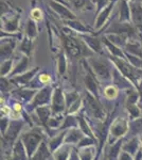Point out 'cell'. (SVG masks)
Listing matches in <instances>:
<instances>
[{
  "instance_id": "obj_37",
  "label": "cell",
  "mask_w": 142,
  "mask_h": 160,
  "mask_svg": "<svg viewBox=\"0 0 142 160\" xmlns=\"http://www.w3.org/2000/svg\"><path fill=\"white\" fill-rule=\"evenodd\" d=\"M25 37H28L31 40L34 41L38 37V29L37 24L33 19H29L27 22V29H25Z\"/></svg>"
},
{
  "instance_id": "obj_34",
  "label": "cell",
  "mask_w": 142,
  "mask_h": 160,
  "mask_svg": "<svg viewBox=\"0 0 142 160\" xmlns=\"http://www.w3.org/2000/svg\"><path fill=\"white\" fill-rule=\"evenodd\" d=\"M79 127V118L77 114L76 115H65V120L63 122V125L61 127V130H68L71 128Z\"/></svg>"
},
{
  "instance_id": "obj_29",
  "label": "cell",
  "mask_w": 142,
  "mask_h": 160,
  "mask_svg": "<svg viewBox=\"0 0 142 160\" xmlns=\"http://www.w3.org/2000/svg\"><path fill=\"white\" fill-rule=\"evenodd\" d=\"M66 133H67V130H62V132H59L58 135H55L49 139L48 145H49V148H50V151L52 154L55 151H57V149L64 144Z\"/></svg>"
},
{
  "instance_id": "obj_53",
  "label": "cell",
  "mask_w": 142,
  "mask_h": 160,
  "mask_svg": "<svg viewBox=\"0 0 142 160\" xmlns=\"http://www.w3.org/2000/svg\"><path fill=\"white\" fill-rule=\"evenodd\" d=\"M101 160H109V159H108L107 155H106V154H105V155H104V156H103V157H102V158H101Z\"/></svg>"
},
{
  "instance_id": "obj_3",
  "label": "cell",
  "mask_w": 142,
  "mask_h": 160,
  "mask_svg": "<svg viewBox=\"0 0 142 160\" xmlns=\"http://www.w3.org/2000/svg\"><path fill=\"white\" fill-rule=\"evenodd\" d=\"M83 99L85 112L89 118H94V121H99V122H105L107 120V112L104 106L101 104L100 98H97L91 93L86 91Z\"/></svg>"
},
{
  "instance_id": "obj_15",
  "label": "cell",
  "mask_w": 142,
  "mask_h": 160,
  "mask_svg": "<svg viewBox=\"0 0 142 160\" xmlns=\"http://www.w3.org/2000/svg\"><path fill=\"white\" fill-rule=\"evenodd\" d=\"M82 40L84 41L85 44L88 46V48L94 53H103V47H102V40H100L97 37V34H79Z\"/></svg>"
},
{
  "instance_id": "obj_10",
  "label": "cell",
  "mask_w": 142,
  "mask_h": 160,
  "mask_svg": "<svg viewBox=\"0 0 142 160\" xmlns=\"http://www.w3.org/2000/svg\"><path fill=\"white\" fill-rule=\"evenodd\" d=\"M37 92H38V90L28 89V88H19L18 90L12 91V96L14 97L17 102H21L22 105L28 106L33 102V99H34Z\"/></svg>"
},
{
  "instance_id": "obj_38",
  "label": "cell",
  "mask_w": 142,
  "mask_h": 160,
  "mask_svg": "<svg viewBox=\"0 0 142 160\" xmlns=\"http://www.w3.org/2000/svg\"><path fill=\"white\" fill-rule=\"evenodd\" d=\"M103 95L107 100H113L118 97L119 95V89L115 84H108L103 89Z\"/></svg>"
},
{
  "instance_id": "obj_31",
  "label": "cell",
  "mask_w": 142,
  "mask_h": 160,
  "mask_svg": "<svg viewBox=\"0 0 142 160\" xmlns=\"http://www.w3.org/2000/svg\"><path fill=\"white\" fill-rule=\"evenodd\" d=\"M97 146H87V148H77L80 160H95Z\"/></svg>"
},
{
  "instance_id": "obj_42",
  "label": "cell",
  "mask_w": 142,
  "mask_h": 160,
  "mask_svg": "<svg viewBox=\"0 0 142 160\" xmlns=\"http://www.w3.org/2000/svg\"><path fill=\"white\" fill-rule=\"evenodd\" d=\"M13 59H9V60L2 61L1 62V71H0V74H1V77H7L10 76V74L13 72Z\"/></svg>"
},
{
  "instance_id": "obj_28",
  "label": "cell",
  "mask_w": 142,
  "mask_h": 160,
  "mask_svg": "<svg viewBox=\"0 0 142 160\" xmlns=\"http://www.w3.org/2000/svg\"><path fill=\"white\" fill-rule=\"evenodd\" d=\"M29 64H30V57L22 56V58L20 59V61L17 63V65L14 66V69H13V72L10 74L9 78H12V77L27 73L28 68H29Z\"/></svg>"
},
{
  "instance_id": "obj_46",
  "label": "cell",
  "mask_w": 142,
  "mask_h": 160,
  "mask_svg": "<svg viewBox=\"0 0 142 160\" xmlns=\"http://www.w3.org/2000/svg\"><path fill=\"white\" fill-rule=\"evenodd\" d=\"M10 123H11V118L9 117H1V137L7 133L10 127Z\"/></svg>"
},
{
  "instance_id": "obj_48",
  "label": "cell",
  "mask_w": 142,
  "mask_h": 160,
  "mask_svg": "<svg viewBox=\"0 0 142 160\" xmlns=\"http://www.w3.org/2000/svg\"><path fill=\"white\" fill-rule=\"evenodd\" d=\"M12 88V83L9 78L7 77H1V93H7L10 91Z\"/></svg>"
},
{
  "instance_id": "obj_30",
  "label": "cell",
  "mask_w": 142,
  "mask_h": 160,
  "mask_svg": "<svg viewBox=\"0 0 142 160\" xmlns=\"http://www.w3.org/2000/svg\"><path fill=\"white\" fill-rule=\"evenodd\" d=\"M52 155L50 148H49L48 142L44 140L40 143L39 148H37V151L35 152V154L33 155V157L30 160H48L49 157Z\"/></svg>"
},
{
  "instance_id": "obj_23",
  "label": "cell",
  "mask_w": 142,
  "mask_h": 160,
  "mask_svg": "<svg viewBox=\"0 0 142 160\" xmlns=\"http://www.w3.org/2000/svg\"><path fill=\"white\" fill-rule=\"evenodd\" d=\"M119 22H123V24H131V11L128 0H121L120 12H119Z\"/></svg>"
},
{
  "instance_id": "obj_43",
  "label": "cell",
  "mask_w": 142,
  "mask_h": 160,
  "mask_svg": "<svg viewBox=\"0 0 142 160\" xmlns=\"http://www.w3.org/2000/svg\"><path fill=\"white\" fill-rule=\"evenodd\" d=\"M79 98H81L80 94L76 91H67L65 92V99H66V110L70 106H72Z\"/></svg>"
},
{
  "instance_id": "obj_19",
  "label": "cell",
  "mask_w": 142,
  "mask_h": 160,
  "mask_svg": "<svg viewBox=\"0 0 142 160\" xmlns=\"http://www.w3.org/2000/svg\"><path fill=\"white\" fill-rule=\"evenodd\" d=\"M7 160H30L29 156L27 154V149H25L24 143L20 140V138L14 144L11 153L9 154Z\"/></svg>"
},
{
  "instance_id": "obj_1",
  "label": "cell",
  "mask_w": 142,
  "mask_h": 160,
  "mask_svg": "<svg viewBox=\"0 0 142 160\" xmlns=\"http://www.w3.org/2000/svg\"><path fill=\"white\" fill-rule=\"evenodd\" d=\"M46 131H44L39 126H35V127H31L29 130L25 132L21 133L20 136V140L24 143L25 149H27V154L29 156V159L33 157L37 148H39L40 143L45 140Z\"/></svg>"
},
{
  "instance_id": "obj_13",
  "label": "cell",
  "mask_w": 142,
  "mask_h": 160,
  "mask_svg": "<svg viewBox=\"0 0 142 160\" xmlns=\"http://www.w3.org/2000/svg\"><path fill=\"white\" fill-rule=\"evenodd\" d=\"M117 1L118 0H112L110 3L97 15V18H95V22H94V30L100 31V30L104 29V25L106 24L108 18L110 17V13H112L113 8H115Z\"/></svg>"
},
{
  "instance_id": "obj_25",
  "label": "cell",
  "mask_w": 142,
  "mask_h": 160,
  "mask_svg": "<svg viewBox=\"0 0 142 160\" xmlns=\"http://www.w3.org/2000/svg\"><path fill=\"white\" fill-rule=\"evenodd\" d=\"M77 118H79V128L83 131L84 135L86 137H90L92 139H97V137L94 135V131L92 130L90 124L87 122V118L84 114V111H82V112H80L77 114Z\"/></svg>"
},
{
  "instance_id": "obj_9",
  "label": "cell",
  "mask_w": 142,
  "mask_h": 160,
  "mask_svg": "<svg viewBox=\"0 0 142 160\" xmlns=\"http://www.w3.org/2000/svg\"><path fill=\"white\" fill-rule=\"evenodd\" d=\"M51 110L52 115L63 114L66 113V99H65V92L62 90V88L55 87L51 100Z\"/></svg>"
},
{
  "instance_id": "obj_5",
  "label": "cell",
  "mask_w": 142,
  "mask_h": 160,
  "mask_svg": "<svg viewBox=\"0 0 142 160\" xmlns=\"http://www.w3.org/2000/svg\"><path fill=\"white\" fill-rule=\"evenodd\" d=\"M128 132H130V118L125 117L115 118L109 124L107 143L109 144V146L113 145L116 142L124 139Z\"/></svg>"
},
{
  "instance_id": "obj_47",
  "label": "cell",
  "mask_w": 142,
  "mask_h": 160,
  "mask_svg": "<svg viewBox=\"0 0 142 160\" xmlns=\"http://www.w3.org/2000/svg\"><path fill=\"white\" fill-rule=\"evenodd\" d=\"M31 19H33L34 22H39V20L43 19V11L39 9V8H35L31 11Z\"/></svg>"
},
{
  "instance_id": "obj_49",
  "label": "cell",
  "mask_w": 142,
  "mask_h": 160,
  "mask_svg": "<svg viewBox=\"0 0 142 160\" xmlns=\"http://www.w3.org/2000/svg\"><path fill=\"white\" fill-rule=\"evenodd\" d=\"M110 1L112 0H95V3H97V13L95 14L98 15L102 10H104L110 3Z\"/></svg>"
},
{
  "instance_id": "obj_40",
  "label": "cell",
  "mask_w": 142,
  "mask_h": 160,
  "mask_svg": "<svg viewBox=\"0 0 142 160\" xmlns=\"http://www.w3.org/2000/svg\"><path fill=\"white\" fill-rule=\"evenodd\" d=\"M125 108H126V111H127V113H128V118H130V121H134V120H136V118L142 117L141 109L138 106V104L126 105Z\"/></svg>"
},
{
  "instance_id": "obj_45",
  "label": "cell",
  "mask_w": 142,
  "mask_h": 160,
  "mask_svg": "<svg viewBox=\"0 0 142 160\" xmlns=\"http://www.w3.org/2000/svg\"><path fill=\"white\" fill-rule=\"evenodd\" d=\"M37 80L43 87H46V86H50L51 81H52V78H51V76L48 73H40V74H38Z\"/></svg>"
},
{
  "instance_id": "obj_36",
  "label": "cell",
  "mask_w": 142,
  "mask_h": 160,
  "mask_svg": "<svg viewBox=\"0 0 142 160\" xmlns=\"http://www.w3.org/2000/svg\"><path fill=\"white\" fill-rule=\"evenodd\" d=\"M67 57H66V51L63 50L59 52V55L57 57V72L59 76H64L65 73L67 72Z\"/></svg>"
},
{
  "instance_id": "obj_33",
  "label": "cell",
  "mask_w": 142,
  "mask_h": 160,
  "mask_svg": "<svg viewBox=\"0 0 142 160\" xmlns=\"http://www.w3.org/2000/svg\"><path fill=\"white\" fill-rule=\"evenodd\" d=\"M19 50L24 53V56L31 57V53L33 51V40H31L28 37H25L20 40Z\"/></svg>"
},
{
  "instance_id": "obj_12",
  "label": "cell",
  "mask_w": 142,
  "mask_h": 160,
  "mask_svg": "<svg viewBox=\"0 0 142 160\" xmlns=\"http://www.w3.org/2000/svg\"><path fill=\"white\" fill-rule=\"evenodd\" d=\"M50 8L53 10L56 14L64 20H71V19H76V16L74 15V13L70 11V10L67 8L65 3H62V2L55 1V0H50L49 1Z\"/></svg>"
},
{
  "instance_id": "obj_39",
  "label": "cell",
  "mask_w": 142,
  "mask_h": 160,
  "mask_svg": "<svg viewBox=\"0 0 142 160\" xmlns=\"http://www.w3.org/2000/svg\"><path fill=\"white\" fill-rule=\"evenodd\" d=\"M130 133L133 137L142 135V117L130 121Z\"/></svg>"
},
{
  "instance_id": "obj_16",
  "label": "cell",
  "mask_w": 142,
  "mask_h": 160,
  "mask_svg": "<svg viewBox=\"0 0 142 160\" xmlns=\"http://www.w3.org/2000/svg\"><path fill=\"white\" fill-rule=\"evenodd\" d=\"M112 84H115L119 90H122V91H127V90L131 89V88H136L133 83L128 80L126 77L123 76L117 68L113 66L112 71Z\"/></svg>"
},
{
  "instance_id": "obj_50",
  "label": "cell",
  "mask_w": 142,
  "mask_h": 160,
  "mask_svg": "<svg viewBox=\"0 0 142 160\" xmlns=\"http://www.w3.org/2000/svg\"><path fill=\"white\" fill-rule=\"evenodd\" d=\"M72 2H73L74 7H76V9H82L83 7L86 6L87 0H72Z\"/></svg>"
},
{
  "instance_id": "obj_26",
  "label": "cell",
  "mask_w": 142,
  "mask_h": 160,
  "mask_svg": "<svg viewBox=\"0 0 142 160\" xmlns=\"http://www.w3.org/2000/svg\"><path fill=\"white\" fill-rule=\"evenodd\" d=\"M73 149L74 148H72V145H70V144L64 143L57 151H55L52 154V157L54 160H69Z\"/></svg>"
},
{
  "instance_id": "obj_54",
  "label": "cell",
  "mask_w": 142,
  "mask_h": 160,
  "mask_svg": "<svg viewBox=\"0 0 142 160\" xmlns=\"http://www.w3.org/2000/svg\"><path fill=\"white\" fill-rule=\"evenodd\" d=\"M141 139V148H142V138H140Z\"/></svg>"
},
{
  "instance_id": "obj_14",
  "label": "cell",
  "mask_w": 142,
  "mask_h": 160,
  "mask_svg": "<svg viewBox=\"0 0 142 160\" xmlns=\"http://www.w3.org/2000/svg\"><path fill=\"white\" fill-rule=\"evenodd\" d=\"M17 46V38H1V50H0V56H1V62L11 59V57L14 52L15 48Z\"/></svg>"
},
{
  "instance_id": "obj_17",
  "label": "cell",
  "mask_w": 142,
  "mask_h": 160,
  "mask_svg": "<svg viewBox=\"0 0 142 160\" xmlns=\"http://www.w3.org/2000/svg\"><path fill=\"white\" fill-rule=\"evenodd\" d=\"M64 24L77 34H95L94 29H91L89 26L83 24L81 20L71 19V20H64Z\"/></svg>"
},
{
  "instance_id": "obj_32",
  "label": "cell",
  "mask_w": 142,
  "mask_h": 160,
  "mask_svg": "<svg viewBox=\"0 0 142 160\" xmlns=\"http://www.w3.org/2000/svg\"><path fill=\"white\" fill-rule=\"evenodd\" d=\"M65 120V115L64 114H57V115H52L50 118H49L47 126L46 128L49 130H56V129H61L62 125H63V122Z\"/></svg>"
},
{
  "instance_id": "obj_6",
  "label": "cell",
  "mask_w": 142,
  "mask_h": 160,
  "mask_svg": "<svg viewBox=\"0 0 142 160\" xmlns=\"http://www.w3.org/2000/svg\"><path fill=\"white\" fill-rule=\"evenodd\" d=\"M25 121L19 118V120H11V123H10V127L7 129V133L4 136L1 137V141L3 143V148H13L14 144L16 143L18 139L20 138L19 135L21 132L22 128H24L25 125Z\"/></svg>"
},
{
  "instance_id": "obj_22",
  "label": "cell",
  "mask_w": 142,
  "mask_h": 160,
  "mask_svg": "<svg viewBox=\"0 0 142 160\" xmlns=\"http://www.w3.org/2000/svg\"><path fill=\"white\" fill-rule=\"evenodd\" d=\"M34 113L40 125L46 128L49 118L52 117V110H51L50 106H43V107L35 108Z\"/></svg>"
},
{
  "instance_id": "obj_44",
  "label": "cell",
  "mask_w": 142,
  "mask_h": 160,
  "mask_svg": "<svg viewBox=\"0 0 142 160\" xmlns=\"http://www.w3.org/2000/svg\"><path fill=\"white\" fill-rule=\"evenodd\" d=\"M97 143H99V141H98L97 139H92V138H90V137L85 136L81 140V142L77 144V148H87V146H97Z\"/></svg>"
},
{
  "instance_id": "obj_51",
  "label": "cell",
  "mask_w": 142,
  "mask_h": 160,
  "mask_svg": "<svg viewBox=\"0 0 142 160\" xmlns=\"http://www.w3.org/2000/svg\"><path fill=\"white\" fill-rule=\"evenodd\" d=\"M118 160H134V157L131 155L125 153V152H121L120 156H119V159Z\"/></svg>"
},
{
  "instance_id": "obj_18",
  "label": "cell",
  "mask_w": 142,
  "mask_h": 160,
  "mask_svg": "<svg viewBox=\"0 0 142 160\" xmlns=\"http://www.w3.org/2000/svg\"><path fill=\"white\" fill-rule=\"evenodd\" d=\"M131 11V22L137 27L139 31L142 30V2L134 1L130 2Z\"/></svg>"
},
{
  "instance_id": "obj_7",
  "label": "cell",
  "mask_w": 142,
  "mask_h": 160,
  "mask_svg": "<svg viewBox=\"0 0 142 160\" xmlns=\"http://www.w3.org/2000/svg\"><path fill=\"white\" fill-rule=\"evenodd\" d=\"M82 65L85 69V75H84V84L86 88V91H88L89 93H91L94 96H95L97 98L99 97V80H98L97 76L94 75V73L92 72L91 68L89 66L87 59H83L82 60Z\"/></svg>"
},
{
  "instance_id": "obj_21",
  "label": "cell",
  "mask_w": 142,
  "mask_h": 160,
  "mask_svg": "<svg viewBox=\"0 0 142 160\" xmlns=\"http://www.w3.org/2000/svg\"><path fill=\"white\" fill-rule=\"evenodd\" d=\"M85 137L83 133V131L77 128H71V129L67 130L65 140H64V143L65 144H70V145H77V144L81 142V140Z\"/></svg>"
},
{
  "instance_id": "obj_24",
  "label": "cell",
  "mask_w": 142,
  "mask_h": 160,
  "mask_svg": "<svg viewBox=\"0 0 142 160\" xmlns=\"http://www.w3.org/2000/svg\"><path fill=\"white\" fill-rule=\"evenodd\" d=\"M101 40H102V43L104 44L105 47L107 48V50H108V52L110 53V56L117 57V58H121V59H125V52H124V50H123L122 48L118 47V46L115 45V44H112L106 38V35L103 34V37H102V38H101Z\"/></svg>"
},
{
  "instance_id": "obj_20",
  "label": "cell",
  "mask_w": 142,
  "mask_h": 160,
  "mask_svg": "<svg viewBox=\"0 0 142 160\" xmlns=\"http://www.w3.org/2000/svg\"><path fill=\"white\" fill-rule=\"evenodd\" d=\"M141 148V139L139 136H135L131 137L128 141H124L122 146V151L125 152V153L131 155V156H135L137 154V152Z\"/></svg>"
},
{
  "instance_id": "obj_35",
  "label": "cell",
  "mask_w": 142,
  "mask_h": 160,
  "mask_svg": "<svg viewBox=\"0 0 142 160\" xmlns=\"http://www.w3.org/2000/svg\"><path fill=\"white\" fill-rule=\"evenodd\" d=\"M123 50L126 51V52H128V53H131V55H135V56L141 57V58H142V48H141V45H139L138 42H134L133 40L128 41Z\"/></svg>"
},
{
  "instance_id": "obj_27",
  "label": "cell",
  "mask_w": 142,
  "mask_h": 160,
  "mask_svg": "<svg viewBox=\"0 0 142 160\" xmlns=\"http://www.w3.org/2000/svg\"><path fill=\"white\" fill-rule=\"evenodd\" d=\"M19 19H20V15L16 14L14 17H11L9 19H3V27L2 30L3 32L7 33H16L18 29H19Z\"/></svg>"
},
{
  "instance_id": "obj_41",
  "label": "cell",
  "mask_w": 142,
  "mask_h": 160,
  "mask_svg": "<svg viewBox=\"0 0 142 160\" xmlns=\"http://www.w3.org/2000/svg\"><path fill=\"white\" fill-rule=\"evenodd\" d=\"M124 52H125V59L127 60V62H130L134 68L141 69L142 71V58L141 57L131 55V53H128V52H126V51H124Z\"/></svg>"
},
{
  "instance_id": "obj_2",
  "label": "cell",
  "mask_w": 142,
  "mask_h": 160,
  "mask_svg": "<svg viewBox=\"0 0 142 160\" xmlns=\"http://www.w3.org/2000/svg\"><path fill=\"white\" fill-rule=\"evenodd\" d=\"M108 59L112 61L113 66H115L123 76L130 80L131 83L136 87V89L138 90L139 82L142 80L141 69L134 68L130 62H127L126 59H121V58H117V57H112V56H109Z\"/></svg>"
},
{
  "instance_id": "obj_4",
  "label": "cell",
  "mask_w": 142,
  "mask_h": 160,
  "mask_svg": "<svg viewBox=\"0 0 142 160\" xmlns=\"http://www.w3.org/2000/svg\"><path fill=\"white\" fill-rule=\"evenodd\" d=\"M89 66L91 68L92 72L97 76L99 81H112V71L113 66L109 59H101V58H94L90 57L87 58Z\"/></svg>"
},
{
  "instance_id": "obj_8",
  "label": "cell",
  "mask_w": 142,
  "mask_h": 160,
  "mask_svg": "<svg viewBox=\"0 0 142 160\" xmlns=\"http://www.w3.org/2000/svg\"><path fill=\"white\" fill-rule=\"evenodd\" d=\"M54 89L51 86H46L42 88L40 90H38V92L36 93L34 99L30 105L25 106V108H31V109H35L37 107H43V106H50L51 100H52V95H53Z\"/></svg>"
},
{
  "instance_id": "obj_52",
  "label": "cell",
  "mask_w": 142,
  "mask_h": 160,
  "mask_svg": "<svg viewBox=\"0 0 142 160\" xmlns=\"http://www.w3.org/2000/svg\"><path fill=\"white\" fill-rule=\"evenodd\" d=\"M139 38H140V41H141V48H142V30L141 31H139Z\"/></svg>"
},
{
  "instance_id": "obj_11",
  "label": "cell",
  "mask_w": 142,
  "mask_h": 160,
  "mask_svg": "<svg viewBox=\"0 0 142 160\" xmlns=\"http://www.w3.org/2000/svg\"><path fill=\"white\" fill-rule=\"evenodd\" d=\"M39 68H32L30 71H28L27 73L18 75V76L12 77V78H9L10 81H11L12 84L16 86L17 88H27L30 84V82L34 79V77L36 76V74L39 71Z\"/></svg>"
}]
</instances>
